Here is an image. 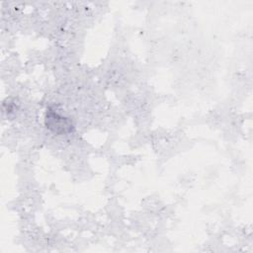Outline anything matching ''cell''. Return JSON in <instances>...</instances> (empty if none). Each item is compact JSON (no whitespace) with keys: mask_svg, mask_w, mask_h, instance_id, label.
I'll return each instance as SVG.
<instances>
[{"mask_svg":"<svg viewBox=\"0 0 253 253\" xmlns=\"http://www.w3.org/2000/svg\"><path fill=\"white\" fill-rule=\"evenodd\" d=\"M46 128L55 134H65L73 131L74 126L69 118L63 117L51 109H47L44 118Z\"/></svg>","mask_w":253,"mask_h":253,"instance_id":"1","label":"cell"}]
</instances>
